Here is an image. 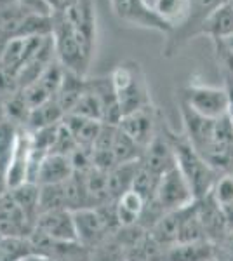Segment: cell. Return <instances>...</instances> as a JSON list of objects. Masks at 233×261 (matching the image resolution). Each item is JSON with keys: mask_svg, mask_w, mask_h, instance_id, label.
I'll use <instances>...</instances> for the list:
<instances>
[{"mask_svg": "<svg viewBox=\"0 0 233 261\" xmlns=\"http://www.w3.org/2000/svg\"><path fill=\"white\" fill-rule=\"evenodd\" d=\"M164 133L167 136L169 143H171L172 151H174L176 167L181 171L185 179L188 181L190 188L193 192V197L195 199H200V197L209 195L216 179L219 178V172H216L205 162V159L190 145V141L185 138V134H176L174 130L169 127H164Z\"/></svg>", "mask_w": 233, "mask_h": 261, "instance_id": "cell-1", "label": "cell"}, {"mask_svg": "<svg viewBox=\"0 0 233 261\" xmlns=\"http://www.w3.org/2000/svg\"><path fill=\"white\" fill-rule=\"evenodd\" d=\"M53 44L56 61L66 71L87 77V70L92 60L94 47L89 45L82 37L75 32L71 23L65 18L63 12L53 14Z\"/></svg>", "mask_w": 233, "mask_h": 261, "instance_id": "cell-2", "label": "cell"}, {"mask_svg": "<svg viewBox=\"0 0 233 261\" xmlns=\"http://www.w3.org/2000/svg\"><path fill=\"white\" fill-rule=\"evenodd\" d=\"M112 84L117 92L122 117L150 107L151 96L146 75L138 61H124L112 71Z\"/></svg>", "mask_w": 233, "mask_h": 261, "instance_id": "cell-3", "label": "cell"}, {"mask_svg": "<svg viewBox=\"0 0 233 261\" xmlns=\"http://www.w3.org/2000/svg\"><path fill=\"white\" fill-rule=\"evenodd\" d=\"M181 101L188 105L193 112L213 120L228 115V110H230V92L226 87L192 84L181 92Z\"/></svg>", "mask_w": 233, "mask_h": 261, "instance_id": "cell-4", "label": "cell"}, {"mask_svg": "<svg viewBox=\"0 0 233 261\" xmlns=\"http://www.w3.org/2000/svg\"><path fill=\"white\" fill-rule=\"evenodd\" d=\"M153 200L165 213L177 211L183 209L186 205H190L195 200L193 192L190 188L188 181L185 179V176L181 174V171L174 166L171 171H167L160 178L159 187L153 195Z\"/></svg>", "mask_w": 233, "mask_h": 261, "instance_id": "cell-5", "label": "cell"}, {"mask_svg": "<svg viewBox=\"0 0 233 261\" xmlns=\"http://www.w3.org/2000/svg\"><path fill=\"white\" fill-rule=\"evenodd\" d=\"M110 4L117 18L131 27L153 30L164 35H169L172 32L171 24L160 19L157 12L150 6H146L145 0H110Z\"/></svg>", "mask_w": 233, "mask_h": 261, "instance_id": "cell-6", "label": "cell"}, {"mask_svg": "<svg viewBox=\"0 0 233 261\" xmlns=\"http://www.w3.org/2000/svg\"><path fill=\"white\" fill-rule=\"evenodd\" d=\"M120 127L133 141H136L143 150L148 148L153 138L159 133V112L153 105L133 113H127L118 122Z\"/></svg>", "mask_w": 233, "mask_h": 261, "instance_id": "cell-7", "label": "cell"}, {"mask_svg": "<svg viewBox=\"0 0 233 261\" xmlns=\"http://www.w3.org/2000/svg\"><path fill=\"white\" fill-rule=\"evenodd\" d=\"M179 112H181V120H183L185 138L190 141V145L204 157L211 141H213L216 120L207 119V117L200 115V113L193 112L192 108L186 103H183L181 99H179Z\"/></svg>", "mask_w": 233, "mask_h": 261, "instance_id": "cell-8", "label": "cell"}, {"mask_svg": "<svg viewBox=\"0 0 233 261\" xmlns=\"http://www.w3.org/2000/svg\"><path fill=\"white\" fill-rule=\"evenodd\" d=\"M32 155H33L32 133H30L28 129L21 127L14 151H12L11 161L7 164V169H6V183L9 190L28 181L30 166H32Z\"/></svg>", "mask_w": 233, "mask_h": 261, "instance_id": "cell-9", "label": "cell"}, {"mask_svg": "<svg viewBox=\"0 0 233 261\" xmlns=\"http://www.w3.org/2000/svg\"><path fill=\"white\" fill-rule=\"evenodd\" d=\"M73 220L75 231H77V242L87 251L94 249L96 246H99L101 242L107 241L112 235L96 207L73 211Z\"/></svg>", "mask_w": 233, "mask_h": 261, "instance_id": "cell-10", "label": "cell"}, {"mask_svg": "<svg viewBox=\"0 0 233 261\" xmlns=\"http://www.w3.org/2000/svg\"><path fill=\"white\" fill-rule=\"evenodd\" d=\"M35 230L53 241L77 242L73 211H68V209H54V211L40 213L35 223Z\"/></svg>", "mask_w": 233, "mask_h": 261, "instance_id": "cell-11", "label": "cell"}, {"mask_svg": "<svg viewBox=\"0 0 233 261\" xmlns=\"http://www.w3.org/2000/svg\"><path fill=\"white\" fill-rule=\"evenodd\" d=\"M35 225L19 209L11 192L7 190L0 197V235L4 237H24L28 239Z\"/></svg>", "mask_w": 233, "mask_h": 261, "instance_id": "cell-12", "label": "cell"}, {"mask_svg": "<svg viewBox=\"0 0 233 261\" xmlns=\"http://www.w3.org/2000/svg\"><path fill=\"white\" fill-rule=\"evenodd\" d=\"M65 18L70 21L75 32L94 47L96 42V11L92 0H66L63 11Z\"/></svg>", "mask_w": 233, "mask_h": 261, "instance_id": "cell-13", "label": "cell"}, {"mask_svg": "<svg viewBox=\"0 0 233 261\" xmlns=\"http://www.w3.org/2000/svg\"><path fill=\"white\" fill-rule=\"evenodd\" d=\"M141 164L151 174L159 176V178H162L165 172L171 171L176 166L174 151H172L171 143H169L167 136H165L164 127L159 129L153 141L148 145V148L143 153Z\"/></svg>", "mask_w": 233, "mask_h": 261, "instance_id": "cell-14", "label": "cell"}, {"mask_svg": "<svg viewBox=\"0 0 233 261\" xmlns=\"http://www.w3.org/2000/svg\"><path fill=\"white\" fill-rule=\"evenodd\" d=\"M195 207H197L198 220L202 223V228L207 237V241L219 244L228 235L226 223H224L221 207L216 204V200L209 195L195 199Z\"/></svg>", "mask_w": 233, "mask_h": 261, "instance_id": "cell-15", "label": "cell"}, {"mask_svg": "<svg viewBox=\"0 0 233 261\" xmlns=\"http://www.w3.org/2000/svg\"><path fill=\"white\" fill-rule=\"evenodd\" d=\"M87 87L97 96L103 110V124L118 125L122 120V110L118 105L117 92L113 89L112 77H96L87 79Z\"/></svg>", "mask_w": 233, "mask_h": 261, "instance_id": "cell-16", "label": "cell"}, {"mask_svg": "<svg viewBox=\"0 0 233 261\" xmlns=\"http://www.w3.org/2000/svg\"><path fill=\"white\" fill-rule=\"evenodd\" d=\"M73 174V166L68 155L49 153L39 164V169L35 174L37 185H59Z\"/></svg>", "mask_w": 233, "mask_h": 261, "instance_id": "cell-17", "label": "cell"}, {"mask_svg": "<svg viewBox=\"0 0 233 261\" xmlns=\"http://www.w3.org/2000/svg\"><path fill=\"white\" fill-rule=\"evenodd\" d=\"M218 254V244L209 241L176 244L165 251V261H213Z\"/></svg>", "mask_w": 233, "mask_h": 261, "instance_id": "cell-18", "label": "cell"}, {"mask_svg": "<svg viewBox=\"0 0 233 261\" xmlns=\"http://www.w3.org/2000/svg\"><path fill=\"white\" fill-rule=\"evenodd\" d=\"M233 33V4L228 2L218 7L204 19L198 35H207L213 40H223Z\"/></svg>", "mask_w": 233, "mask_h": 261, "instance_id": "cell-19", "label": "cell"}, {"mask_svg": "<svg viewBox=\"0 0 233 261\" xmlns=\"http://www.w3.org/2000/svg\"><path fill=\"white\" fill-rule=\"evenodd\" d=\"M86 89H87V77H80L77 73H71V71L65 70L63 82L59 86L56 96H54V99L59 105V108L65 112V115H68L71 112V108L75 107V103H77Z\"/></svg>", "mask_w": 233, "mask_h": 261, "instance_id": "cell-20", "label": "cell"}, {"mask_svg": "<svg viewBox=\"0 0 233 261\" xmlns=\"http://www.w3.org/2000/svg\"><path fill=\"white\" fill-rule=\"evenodd\" d=\"M146 205V200L138 192L129 190L124 195H120L115 200V213L118 225L122 226H134L141 220L143 209Z\"/></svg>", "mask_w": 233, "mask_h": 261, "instance_id": "cell-21", "label": "cell"}, {"mask_svg": "<svg viewBox=\"0 0 233 261\" xmlns=\"http://www.w3.org/2000/svg\"><path fill=\"white\" fill-rule=\"evenodd\" d=\"M139 164H141V161L117 164L115 167H112V169L108 171V190H110L112 200H117L118 197L124 195L125 192L133 190Z\"/></svg>", "mask_w": 233, "mask_h": 261, "instance_id": "cell-22", "label": "cell"}, {"mask_svg": "<svg viewBox=\"0 0 233 261\" xmlns=\"http://www.w3.org/2000/svg\"><path fill=\"white\" fill-rule=\"evenodd\" d=\"M11 195L19 205V209L27 214V218L35 225L37 218H39V202H40V185L37 183H27L19 185V187L12 188Z\"/></svg>", "mask_w": 233, "mask_h": 261, "instance_id": "cell-23", "label": "cell"}, {"mask_svg": "<svg viewBox=\"0 0 233 261\" xmlns=\"http://www.w3.org/2000/svg\"><path fill=\"white\" fill-rule=\"evenodd\" d=\"M153 11L160 19L171 24L172 30L185 23L192 11V0H157Z\"/></svg>", "mask_w": 233, "mask_h": 261, "instance_id": "cell-24", "label": "cell"}, {"mask_svg": "<svg viewBox=\"0 0 233 261\" xmlns=\"http://www.w3.org/2000/svg\"><path fill=\"white\" fill-rule=\"evenodd\" d=\"M143 153H145V150L136 141L131 140L120 127H117L115 141H113V157H115V162L117 164L138 162L143 159Z\"/></svg>", "mask_w": 233, "mask_h": 261, "instance_id": "cell-25", "label": "cell"}, {"mask_svg": "<svg viewBox=\"0 0 233 261\" xmlns=\"http://www.w3.org/2000/svg\"><path fill=\"white\" fill-rule=\"evenodd\" d=\"M70 115H77V117H80V119H86V120L103 122L101 103H99V99H97V96L89 89V87L79 98V101L75 103V107L71 108Z\"/></svg>", "mask_w": 233, "mask_h": 261, "instance_id": "cell-26", "label": "cell"}, {"mask_svg": "<svg viewBox=\"0 0 233 261\" xmlns=\"http://www.w3.org/2000/svg\"><path fill=\"white\" fill-rule=\"evenodd\" d=\"M19 129L21 127H18V125L9 120L0 122V171L4 172H6L7 164L11 161V155L14 151Z\"/></svg>", "mask_w": 233, "mask_h": 261, "instance_id": "cell-27", "label": "cell"}, {"mask_svg": "<svg viewBox=\"0 0 233 261\" xmlns=\"http://www.w3.org/2000/svg\"><path fill=\"white\" fill-rule=\"evenodd\" d=\"M54 209H68L65 195V185H40L39 214L45 211H54Z\"/></svg>", "mask_w": 233, "mask_h": 261, "instance_id": "cell-28", "label": "cell"}, {"mask_svg": "<svg viewBox=\"0 0 233 261\" xmlns=\"http://www.w3.org/2000/svg\"><path fill=\"white\" fill-rule=\"evenodd\" d=\"M87 261H127L124 247L113 235H110L107 241L89 251Z\"/></svg>", "mask_w": 233, "mask_h": 261, "instance_id": "cell-29", "label": "cell"}, {"mask_svg": "<svg viewBox=\"0 0 233 261\" xmlns=\"http://www.w3.org/2000/svg\"><path fill=\"white\" fill-rule=\"evenodd\" d=\"M211 197L216 200L218 205H226L233 202V174L226 172V174H219L216 179L213 190H211Z\"/></svg>", "mask_w": 233, "mask_h": 261, "instance_id": "cell-30", "label": "cell"}, {"mask_svg": "<svg viewBox=\"0 0 233 261\" xmlns=\"http://www.w3.org/2000/svg\"><path fill=\"white\" fill-rule=\"evenodd\" d=\"M19 7L27 11L28 14H39V16H53V12L47 7L45 0H18Z\"/></svg>", "mask_w": 233, "mask_h": 261, "instance_id": "cell-31", "label": "cell"}, {"mask_svg": "<svg viewBox=\"0 0 233 261\" xmlns=\"http://www.w3.org/2000/svg\"><path fill=\"white\" fill-rule=\"evenodd\" d=\"M218 249H219V256H221L224 261H233V231H230V233L218 244Z\"/></svg>", "mask_w": 233, "mask_h": 261, "instance_id": "cell-32", "label": "cell"}, {"mask_svg": "<svg viewBox=\"0 0 233 261\" xmlns=\"http://www.w3.org/2000/svg\"><path fill=\"white\" fill-rule=\"evenodd\" d=\"M45 4H47L50 12H53V14H56V12L63 11V7L66 6V0H45Z\"/></svg>", "mask_w": 233, "mask_h": 261, "instance_id": "cell-33", "label": "cell"}, {"mask_svg": "<svg viewBox=\"0 0 233 261\" xmlns=\"http://www.w3.org/2000/svg\"><path fill=\"white\" fill-rule=\"evenodd\" d=\"M226 89L230 92V110H228V117H230L233 124V79H226Z\"/></svg>", "mask_w": 233, "mask_h": 261, "instance_id": "cell-34", "label": "cell"}, {"mask_svg": "<svg viewBox=\"0 0 233 261\" xmlns=\"http://www.w3.org/2000/svg\"><path fill=\"white\" fill-rule=\"evenodd\" d=\"M21 261H54V259L45 254H40V252H32V254H28L27 258H23Z\"/></svg>", "mask_w": 233, "mask_h": 261, "instance_id": "cell-35", "label": "cell"}, {"mask_svg": "<svg viewBox=\"0 0 233 261\" xmlns=\"http://www.w3.org/2000/svg\"><path fill=\"white\" fill-rule=\"evenodd\" d=\"M14 7H19L18 0H0V12H2V11H9V9H14Z\"/></svg>", "mask_w": 233, "mask_h": 261, "instance_id": "cell-36", "label": "cell"}, {"mask_svg": "<svg viewBox=\"0 0 233 261\" xmlns=\"http://www.w3.org/2000/svg\"><path fill=\"white\" fill-rule=\"evenodd\" d=\"M221 42H223L224 45H226L228 50H231V53H233V33H231L230 37H226V39H223Z\"/></svg>", "mask_w": 233, "mask_h": 261, "instance_id": "cell-37", "label": "cell"}, {"mask_svg": "<svg viewBox=\"0 0 233 261\" xmlns=\"http://www.w3.org/2000/svg\"><path fill=\"white\" fill-rule=\"evenodd\" d=\"M7 120L6 119V110H4V96H0V122Z\"/></svg>", "mask_w": 233, "mask_h": 261, "instance_id": "cell-38", "label": "cell"}, {"mask_svg": "<svg viewBox=\"0 0 233 261\" xmlns=\"http://www.w3.org/2000/svg\"><path fill=\"white\" fill-rule=\"evenodd\" d=\"M155 2H157V0H145V4H146V6H150V7H151V9H153Z\"/></svg>", "mask_w": 233, "mask_h": 261, "instance_id": "cell-39", "label": "cell"}, {"mask_svg": "<svg viewBox=\"0 0 233 261\" xmlns=\"http://www.w3.org/2000/svg\"><path fill=\"white\" fill-rule=\"evenodd\" d=\"M148 261H165V254L160 256V258H155V259H148Z\"/></svg>", "mask_w": 233, "mask_h": 261, "instance_id": "cell-40", "label": "cell"}, {"mask_svg": "<svg viewBox=\"0 0 233 261\" xmlns=\"http://www.w3.org/2000/svg\"><path fill=\"white\" fill-rule=\"evenodd\" d=\"M4 42H6V40H4V37H2V32H0V49H2Z\"/></svg>", "mask_w": 233, "mask_h": 261, "instance_id": "cell-41", "label": "cell"}, {"mask_svg": "<svg viewBox=\"0 0 233 261\" xmlns=\"http://www.w3.org/2000/svg\"><path fill=\"white\" fill-rule=\"evenodd\" d=\"M213 261H224V259L221 258V256H219V254H218V256H216V258H214Z\"/></svg>", "mask_w": 233, "mask_h": 261, "instance_id": "cell-42", "label": "cell"}, {"mask_svg": "<svg viewBox=\"0 0 233 261\" xmlns=\"http://www.w3.org/2000/svg\"><path fill=\"white\" fill-rule=\"evenodd\" d=\"M231 4H233V0H231Z\"/></svg>", "mask_w": 233, "mask_h": 261, "instance_id": "cell-43", "label": "cell"}, {"mask_svg": "<svg viewBox=\"0 0 233 261\" xmlns=\"http://www.w3.org/2000/svg\"><path fill=\"white\" fill-rule=\"evenodd\" d=\"M231 174H233V171H231Z\"/></svg>", "mask_w": 233, "mask_h": 261, "instance_id": "cell-44", "label": "cell"}]
</instances>
